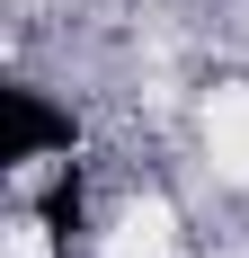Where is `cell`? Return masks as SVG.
<instances>
[{
    "label": "cell",
    "mask_w": 249,
    "mask_h": 258,
    "mask_svg": "<svg viewBox=\"0 0 249 258\" xmlns=\"http://www.w3.org/2000/svg\"><path fill=\"white\" fill-rule=\"evenodd\" d=\"M0 160H9V169L72 160V116H53L45 89H0Z\"/></svg>",
    "instance_id": "1"
}]
</instances>
